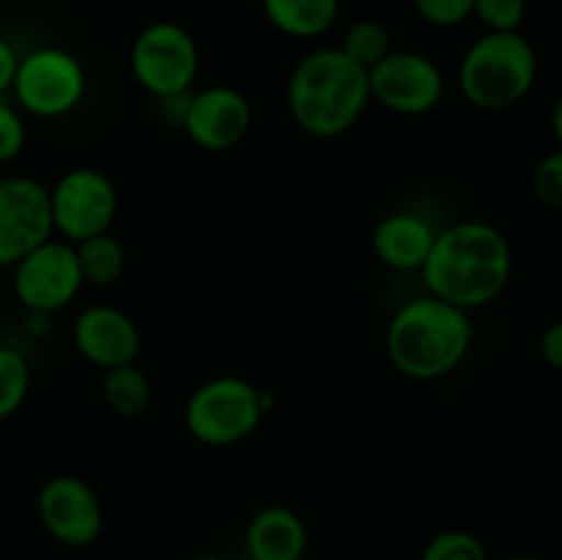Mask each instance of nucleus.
Instances as JSON below:
<instances>
[{"label":"nucleus","mask_w":562,"mask_h":560,"mask_svg":"<svg viewBox=\"0 0 562 560\" xmlns=\"http://www.w3.org/2000/svg\"><path fill=\"white\" fill-rule=\"evenodd\" d=\"M514 250L508 236L483 220H461L437 231L431 253L420 269L426 294L461 311L486 307L508 289Z\"/></svg>","instance_id":"obj_1"},{"label":"nucleus","mask_w":562,"mask_h":560,"mask_svg":"<svg viewBox=\"0 0 562 560\" xmlns=\"http://www.w3.org/2000/svg\"><path fill=\"white\" fill-rule=\"evenodd\" d=\"M285 104L291 121L316 141L346 135L371 104L368 69L340 47H316L302 55L289 75Z\"/></svg>","instance_id":"obj_2"},{"label":"nucleus","mask_w":562,"mask_h":560,"mask_svg":"<svg viewBox=\"0 0 562 560\" xmlns=\"http://www.w3.org/2000/svg\"><path fill=\"white\" fill-rule=\"evenodd\" d=\"M472 344L475 324L470 311L431 294L404 302L390 316L384 333L390 366L415 382H434L453 373L467 360Z\"/></svg>","instance_id":"obj_3"},{"label":"nucleus","mask_w":562,"mask_h":560,"mask_svg":"<svg viewBox=\"0 0 562 560\" xmlns=\"http://www.w3.org/2000/svg\"><path fill=\"white\" fill-rule=\"evenodd\" d=\"M536 77L538 55L519 31H486L467 47L459 64L461 97L486 113H503L525 102Z\"/></svg>","instance_id":"obj_4"},{"label":"nucleus","mask_w":562,"mask_h":560,"mask_svg":"<svg viewBox=\"0 0 562 560\" xmlns=\"http://www.w3.org/2000/svg\"><path fill=\"white\" fill-rule=\"evenodd\" d=\"M274 395L241 377H214L198 384L184 404V428L195 443L231 448L250 439L272 412Z\"/></svg>","instance_id":"obj_5"},{"label":"nucleus","mask_w":562,"mask_h":560,"mask_svg":"<svg viewBox=\"0 0 562 560\" xmlns=\"http://www.w3.org/2000/svg\"><path fill=\"white\" fill-rule=\"evenodd\" d=\"M88 91L82 60L64 47H36L20 55L11 97L25 115L53 121L75 113Z\"/></svg>","instance_id":"obj_6"},{"label":"nucleus","mask_w":562,"mask_h":560,"mask_svg":"<svg viewBox=\"0 0 562 560\" xmlns=\"http://www.w3.org/2000/svg\"><path fill=\"white\" fill-rule=\"evenodd\" d=\"M130 71L154 99L190 93L201 71V49L195 36L179 22H148L132 42Z\"/></svg>","instance_id":"obj_7"},{"label":"nucleus","mask_w":562,"mask_h":560,"mask_svg":"<svg viewBox=\"0 0 562 560\" xmlns=\"http://www.w3.org/2000/svg\"><path fill=\"white\" fill-rule=\"evenodd\" d=\"M53 228L60 239L77 242L108 234L119 214V190L102 168L80 165L49 187Z\"/></svg>","instance_id":"obj_8"},{"label":"nucleus","mask_w":562,"mask_h":560,"mask_svg":"<svg viewBox=\"0 0 562 560\" xmlns=\"http://www.w3.org/2000/svg\"><path fill=\"white\" fill-rule=\"evenodd\" d=\"M82 285L75 245L60 236L42 242L11 267V289L27 313L53 316L77 300Z\"/></svg>","instance_id":"obj_9"},{"label":"nucleus","mask_w":562,"mask_h":560,"mask_svg":"<svg viewBox=\"0 0 562 560\" xmlns=\"http://www.w3.org/2000/svg\"><path fill=\"white\" fill-rule=\"evenodd\" d=\"M371 102L406 119H417L439 108L445 97V75L439 64L415 49H393L371 71Z\"/></svg>","instance_id":"obj_10"},{"label":"nucleus","mask_w":562,"mask_h":560,"mask_svg":"<svg viewBox=\"0 0 562 560\" xmlns=\"http://www.w3.org/2000/svg\"><path fill=\"white\" fill-rule=\"evenodd\" d=\"M49 187L33 176H0V269L53 239Z\"/></svg>","instance_id":"obj_11"},{"label":"nucleus","mask_w":562,"mask_h":560,"mask_svg":"<svg viewBox=\"0 0 562 560\" xmlns=\"http://www.w3.org/2000/svg\"><path fill=\"white\" fill-rule=\"evenodd\" d=\"M36 514L53 541L64 547H91L104 530L99 494L80 475H53L36 494Z\"/></svg>","instance_id":"obj_12"},{"label":"nucleus","mask_w":562,"mask_h":560,"mask_svg":"<svg viewBox=\"0 0 562 560\" xmlns=\"http://www.w3.org/2000/svg\"><path fill=\"white\" fill-rule=\"evenodd\" d=\"M250 126L252 104L239 88L209 86L190 93L181 132L203 152L223 154L239 146Z\"/></svg>","instance_id":"obj_13"},{"label":"nucleus","mask_w":562,"mask_h":560,"mask_svg":"<svg viewBox=\"0 0 562 560\" xmlns=\"http://www.w3.org/2000/svg\"><path fill=\"white\" fill-rule=\"evenodd\" d=\"M71 346L91 366L108 368L135 362L140 355V329L135 318L115 305H88L71 324Z\"/></svg>","instance_id":"obj_14"},{"label":"nucleus","mask_w":562,"mask_h":560,"mask_svg":"<svg viewBox=\"0 0 562 560\" xmlns=\"http://www.w3.org/2000/svg\"><path fill=\"white\" fill-rule=\"evenodd\" d=\"M434 239H437V228L431 220L401 209L379 220L371 234V250L376 261L393 272H420Z\"/></svg>","instance_id":"obj_15"},{"label":"nucleus","mask_w":562,"mask_h":560,"mask_svg":"<svg viewBox=\"0 0 562 560\" xmlns=\"http://www.w3.org/2000/svg\"><path fill=\"white\" fill-rule=\"evenodd\" d=\"M245 549L250 560H302L307 525L289 505H267L247 522Z\"/></svg>","instance_id":"obj_16"},{"label":"nucleus","mask_w":562,"mask_h":560,"mask_svg":"<svg viewBox=\"0 0 562 560\" xmlns=\"http://www.w3.org/2000/svg\"><path fill=\"white\" fill-rule=\"evenodd\" d=\"M274 31L291 38H318L338 22L340 0H261Z\"/></svg>","instance_id":"obj_17"},{"label":"nucleus","mask_w":562,"mask_h":560,"mask_svg":"<svg viewBox=\"0 0 562 560\" xmlns=\"http://www.w3.org/2000/svg\"><path fill=\"white\" fill-rule=\"evenodd\" d=\"M102 399L113 415L126 417V421L140 417L151 406V379H148V373L137 362L108 368L102 379Z\"/></svg>","instance_id":"obj_18"},{"label":"nucleus","mask_w":562,"mask_h":560,"mask_svg":"<svg viewBox=\"0 0 562 560\" xmlns=\"http://www.w3.org/2000/svg\"><path fill=\"white\" fill-rule=\"evenodd\" d=\"M75 253L77 264H80L82 283L97 285V289L119 283L126 269V247L113 231L77 242Z\"/></svg>","instance_id":"obj_19"},{"label":"nucleus","mask_w":562,"mask_h":560,"mask_svg":"<svg viewBox=\"0 0 562 560\" xmlns=\"http://www.w3.org/2000/svg\"><path fill=\"white\" fill-rule=\"evenodd\" d=\"M346 55H349L355 64H360L362 69L371 71L384 55L393 53V33L384 25L382 20H373V16H362L355 20L344 33V42L338 44Z\"/></svg>","instance_id":"obj_20"},{"label":"nucleus","mask_w":562,"mask_h":560,"mask_svg":"<svg viewBox=\"0 0 562 560\" xmlns=\"http://www.w3.org/2000/svg\"><path fill=\"white\" fill-rule=\"evenodd\" d=\"M31 393V366L14 346L0 344V421H9Z\"/></svg>","instance_id":"obj_21"},{"label":"nucleus","mask_w":562,"mask_h":560,"mask_svg":"<svg viewBox=\"0 0 562 560\" xmlns=\"http://www.w3.org/2000/svg\"><path fill=\"white\" fill-rule=\"evenodd\" d=\"M420 560H488V552L475 533L442 530L423 547Z\"/></svg>","instance_id":"obj_22"},{"label":"nucleus","mask_w":562,"mask_h":560,"mask_svg":"<svg viewBox=\"0 0 562 560\" xmlns=\"http://www.w3.org/2000/svg\"><path fill=\"white\" fill-rule=\"evenodd\" d=\"M527 14V0H475L472 16L486 25L492 33L519 31Z\"/></svg>","instance_id":"obj_23"},{"label":"nucleus","mask_w":562,"mask_h":560,"mask_svg":"<svg viewBox=\"0 0 562 560\" xmlns=\"http://www.w3.org/2000/svg\"><path fill=\"white\" fill-rule=\"evenodd\" d=\"M27 126L25 113L14 102L0 97V165H9L25 152Z\"/></svg>","instance_id":"obj_24"},{"label":"nucleus","mask_w":562,"mask_h":560,"mask_svg":"<svg viewBox=\"0 0 562 560\" xmlns=\"http://www.w3.org/2000/svg\"><path fill=\"white\" fill-rule=\"evenodd\" d=\"M412 3H415L420 20L428 25L456 27L470 20L475 0H412Z\"/></svg>","instance_id":"obj_25"},{"label":"nucleus","mask_w":562,"mask_h":560,"mask_svg":"<svg viewBox=\"0 0 562 560\" xmlns=\"http://www.w3.org/2000/svg\"><path fill=\"white\" fill-rule=\"evenodd\" d=\"M532 190H536L538 201L562 212V148L547 154L538 163L536 173H532Z\"/></svg>","instance_id":"obj_26"},{"label":"nucleus","mask_w":562,"mask_h":560,"mask_svg":"<svg viewBox=\"0 0 562 560\" xmlns=\"http://www.w3.org/2000/svg\"><path fill=\"white\" fill-rule=\"evenodd\" d=\"M16 64H20V53L14 49V44L0 33V97L11 91V82H14Z\"/></svg>","instance_id":"obj_27"},{"label":"nucleus","mask_w":562,"mask_h":560,"mask_svg":"<svg viewBox=\"0 0 562 560\" xmlns=\"http://www.w3.org/2000/svg\"><path fill=\"white\" fill-rule=\"evenodd\" d=\"M541 355L554 371H562V322L549 324L541 335Z\"/></svg>","instance_id":"obj_28"},{"label":"nucleus","mask_w":562,"mask_h":560,"mask_svg":"<svg viewBox=\"0 0 562 560\" xmlns=\"http://www.w3.org/2000/svg\"><path fill=\"white\" fill-rule=\"evenodd\" d=\"M552 130H554V137H558V143L562 148V91H560L558 102H554V108H552Z\"/></svg>","instance_id":"obj_29"},{"label":"nucleus","mask_w":562,"mask_h":560,"mask_svg":"<svg viewBox=\"0 0 562 560\" xmlns=\"http://www.w3.org/2000/svg\"><path fill=\"white\" fill-rule=\"evenodd\" d=\"M192 560H225V558H223V555L209 552V555H198V558H192Z\"/></svg>","instance_id":"obj_30"},{"label":"nucleus","mask_w":562,"mask_h":560,"mask_svg":"<svg viewBox=\"0 0 562 560\" xmlns=\"http://www.w3.org/2000/svg\"><path fill=\"white\" fill-rule=\"evenodd\" d=\"M508 560H538V558H532V555H514V558Z\"/></svg>","instance_id":"obj_31"}]
</instances>
